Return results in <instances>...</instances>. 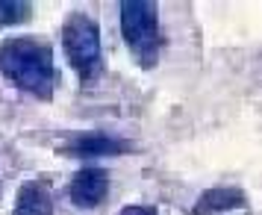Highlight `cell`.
Here are the masks:
<instances>
[{
  "label": "cell",
  "mask_w": 262,
  "mask_h": 215,
  "mask_svg": "<svg viewBox=\"0 0 262 215\" xmlns=\"http://www.w3.org/2000/svg\"><path fill=\"white\" fill-rule=\"evenodd\" d=\"M0 74L38 100L53 97V50L41 38H6L0 45Z\"/></svg>",
  "instance_id": "obj_1"
},
{
  "label": "cell",
  "mask_w": 262,
  "mask_h": 215,
  "mask_svg": "<svg viewBox=\"0 0 262 215\" xmlns=\"http://www.w3.org/2000/svg\"><path fill=\"white\" fill-rule=\"evenodd\" d=\"M121 36L127 41L130 53L142 68H154L159 53L165 48V38L159 30V12L154 0H124L118 3Z\"/></svg>",
  "instance_id": "obj_2"
},
{
  "label": "cell",
  "mask_w": 262,
  "mask_h": 215,
  "mask_svg": "<svg viewBox=\"0 0 262 215\" xmlns=\"http://www.w3.org/2000/svg\"><path fill=\"white\" fill-rule=\"evenodd\" d=\"M62 48L71 62V68L80 74L83 83H92L103 71V53H100V30L83 12H71L62 24Z\"/></svg>",
  "instance_id": "obj_3"
},
{
  "label": "cell",
  "mask_w": 262,
  "mask_h": 215,
  "mask_svg": "<svg viewBox=\"0 0 262 215\" xmlns=\"http://www.w3.org/2000/svg\"><path fill=\"white\" fill-rule=\"evenodd\" d=\"M62 154L80 156V159H100V156H118L136 150V144L109 133H74L68 142L59 147Z\"/></svg>",
  "instance_id": "obj_4"
},
{
  "label": "cell",
  "mask_w": 262,
  "mask_h": 215,
  "mask_svg": "<svg viewBox=\"0 0 262 215\" xmlns=\"http://www.w3.org/2000/svg\"><path fill=\"white\" fill-rule=\"evenodd\" d=\"M109 195V174L106 168L97 165H85L80 168L71 177V186H68V198H71L74 206L80 209H95L97 203H103Z\"/></svg>",
  "instance_id": "obj_5"
},
{
  "label": "cell",
  "mask_w": 262,
  "mask_h": 215,
  "mask_svg": "<svg viewBox=\"0 0 262 215\" xmlns=\"http://www.w3.org/2000/svg\"><path fill=\"white\" fill-rule=\"evenodd\" d=\"M248 206V195L236 186H215V189H206L198 198L191 215H221L230 212V209H242Z\"/></svg>",
  "instance_id": "obj_6"
},
{
  "label": "cell",
  "mask_w": 262,
  "mask_h": 215,
  "mask_svg": "<svg viewBox=\"0 0 262 215\" xmlns=\"http://www.w3.org/2000/svg\"><path fill=\"white\" fill-rule=\"evenodd\" d=\"M12 215H53V201H50V191L41 183H24L18 195H15V206Z\"/></svg>",
  "instance_id": "obj_7"
},
{
  "label": "cell",
  "mask_w": 262,
  "mask_h": 215,
  "mask_svg": "<svg viewBox=\"0 0 262 215\" xmlns=\"http://www.w3.org/2000/svg\"><path fill=\"white\" fill-rule=\"evenodd\" d=\"M33 6L24 0H0V27H15L30 21Z\"/></svg>",
  "instance_id": "obj_8"
},
{
  "label": "cell",
  "mask_w": 262,
  "mask_h": 215,
  "mask_svg": "<svg viewBox=\"0 0 262 215\" xmlns=\"http://www.w3.org/2000/svg\"><path fill=\"white\" fill-rule=\"evenodd\" d=\"M118 215H156V206H147V203H133V206H124Z\"/></svg>",
  "instance_id": "obj_9"
}]
</instances>
